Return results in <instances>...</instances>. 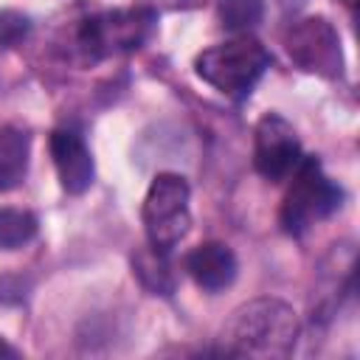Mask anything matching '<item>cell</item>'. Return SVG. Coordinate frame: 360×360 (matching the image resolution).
<instances>
[{
	"instance_id": "obj_1",
	"label": "cell",
	"mask_w": 360,
	"mask_h": 360,
	"mask_svg": "<svg viewBox=\"0 0 360 360\" xmlns=\"http://www.w3.org/2000/svg\"><path fill=\"white\" fill-rule=\"evenodd\" d=\"M298 340L295 309L278 298H253L231 312L219 352L231 357H287Z\"/></svg>"
},
{
	"instance_id": "obj_2",
	"label": "cell",
	"mask_w": 360,
	"mask_h": 360,
	"mask_svg": "<svg viewBox=\"0 0 360 360\" xmlns=\"http://www.w3.org/2000/svg\"><path fill=\"white\" fill-rule=\"evenodd\" d=\"M270 68V53L264 45L248 34H239L228 42H219L214 48H205L194 59L197 76L231 98H245L256 87V82Z\"/></svg>"
},
{
	"instance_id": "obj_3",
	"label": "cell",
	"mask_w": 360,
	"mask_h": 360,
	"mask_svg": "<svg viewBox=\"0 0 360 360\" xmlns=\"http://www.w3.org/2000/svg\"><path fill=\"white\" fill-rule=\"evenodd\" d=\"M155 11L146 6L101 11L79 22L76 28V51L84 62H98L115 53L138 51L155 34Z\"/></svg>"
},
{
	"instance_id": "obj_4",
	"label": "cell",
	"mask_w": 360,
	"mask_h": 360,
	"mask_svg": "<svg viewBox=\"0 0 360 360\" xmlns=\"http://www.w3.org/2000/svg\"><path fill=\"white\" fill-rule=\"evenodd\" d=\"M290 177H292V186L281 202L278 222L284 233L304 236L315 222L332 217L343 205V188L323 174L321 160L315 155L301 158V163Z\"/></svg>"
},
{
	"instance_id": "obj_5",
	"label": "cell",
	"mask_w": 360,
	"mask_h": 360,
	"mask_svg": "<svg viewBox=\"0 0 360 360\" xmlns=\"http://www.w3.org/2000/svg\"><path fill=\"white\" fill-rule=\"evenodd\" d=\"M188 197H191V188L183 174H174V172L155 174L141 208L146 239L152 248L172 253V248L188 233L191 228Z\"/></svg>"
},
{
	"instance_id": "obj_6",
	"label": "cell",
	"mask_w": 360,
	"mask_h": 360,
	"mask_svg": "<svg viewBox=\"0 0 360 360\" xmlns=\"http://www.w3.org/2000/svg\"><path fill=\"white\" fill-rule=\"evenodd\" d=\"M290 59L315 76L323 79H338L343 76V51H340V37L335 25L326 17H304L298 20L287 37H284Z\"/></svg>"
},
{
	"instance_id": "obj_7",
	"label": "cell",
	"mask_w": 360,
	"mask_h": 360,
	"mask_svg": "<svg viewBox=\"0 0 360 360\" xmlns=\"http://www.w3.org/2000/svg\"><path fill=\"white\" fill-rule=\"evenodd\" d=\"M301 158L304 155H301L298 135L287 118H281L278 112H267L256 121L253 166L264 180H270V183L287 180L295 172V166L301 163Z\"/></svg>"
},
{
	"instance_id": "obj_8",
	"label": "cell",
	"mask_w": 360,
	"mask_h": 360,
	"mask_svg": "<svg viewBox=\"0 0 360 360\" xmlns=\"http://www.w3.org/2000/svg\"><path fill=\"white\" fill-rule=\"evenodd\" d=\"M51 158H53L59 183L68 194H84L93 186L96 163H93V155L79 132L53 129L51 132Z\"/></svg>"
},
{
	"instance_id": "obj_9",
	"label": "cell",
	"mask_w": 360,
	"mask_h": 360,
	"mask_svg": "<svg viewBox=\"0 0 360 360\" xmlns=\"http://www.w3.org/2000/svg\"><path fill=\"white\" fill-rule=\"evenodd\" d=\"M186 273L194 278V284L205 292H219L233 284L239 273V262L233 250L222 242H202L186 256Z\"/></svg>"
},
{
	"instance_id": "obj_10",
	"label": "cell",
	"mask_w": 360,
	"mask_h": 360,
	"mask_svg": "<svg viewBox=\"0 0 360 360\" xmlns=\"http://www.w3.org/2000/svg\"><path fill=\"white\" fill-rule=\"evenodd\" d=\"M28 155H31V135L22 127H3L0 129V191H14L22 186L28 174Z\"/></svg>"
},
{
	"instance_id": "obj_11",
	"label": "cell",
	"mask_w": 360,
	"mask_h": 360,
	"mask_svg": "<svg viewBox=\"0 0 360 360\" xmlns=\"http://www.w3.org/2000/svg\"><path fill=\"white\" fill-rule=\"evenodd\" d=\"M132 273L155 295H172L174 292V276L169 270V253H163L152 245L132 253Z\"/></svg>"
},
{
	"instance_id": "obj_12",
	"label": "cell",
	"mask_w": 360,
	"mask_h": 360,
	"mask_svg": "<svg viewBox=\"0 0 360 360\" xmlns=\"http://www.w3.org/2000/svg\"><path fill=\"white\" fill-rule=\"evenodd\" d=\"M39 231V222L31 211L0 208V250H17L28 245Z\"/></svg>"
},
{
	"instance_id": "obj_13",
	"label": "cell",
	"mask_w": 360,
	"mask_h": 360,
	"mask_svg": "<svg viewBox=\"0 0 360 360\" xmlns=\"http://www.w3.org/2000/svg\"><path fill=\"white\" fill-rule=\"evenodd\" d=\"M217 14L228 31H250L262 22L264 3L262 0H219Z\"/></svg>"
},
{
	"instance_id": "obj_14",
	"label": "cell",
	"mask_w": 360,
	"mask_h": 360,
	"mask_svg": "<svg viewBox=\"0 0 360 360\" xmlns=\"http://www.w3.org/2000/svg\"><path fill=\"white\" fill-rule=\"evenodd\" d=\"M28 34V17L20 11H0V48L17 45Z\"/></svg>"
},
{
	"instance_id": "obj_15",
	"label": "cell",
	"mask_w": 360,
	"mask_h": 360,
	"mask_svg": "<svg viewBox=\"0 0 360 360\" xmlns=\"http://www.w3.org/2000/svg\"><path fill=\"white\" fill-rule=\"evenodd\" d=\"M3 357H17V349L0 338V360H3Z\"/></svg>"
},
{
	"instance_id": "obj_16",
	"label": "cell",
	"mask_w": 360,
	"mask_h": 360,
	"mask_svg": "<svg viewBox=\"0 0 360 360\" xmlns=\"http://www.w3.org/2000/svg\"><path fill=\"white\" fill-rule=\"evenodd\" d=\"M172 8H191V6H200L202 0H166Z\"/></svg>"
},
{
	"instance_id": "obj_17",
	"label": "cell",
	"mask_w": 360,
	"mask_h": 360,
	"mask_svg": "<svg viewBox=\"0 0 360 360\" xmlns=\"http://www.w3.org/2000/svg\"><path fill=\"white\" fill-rule=\"evenodd\" d=\"M340 3H343V6H349V8H352V6H354V3H357V0H340Z\"/></svg>"
}]
</instances>
